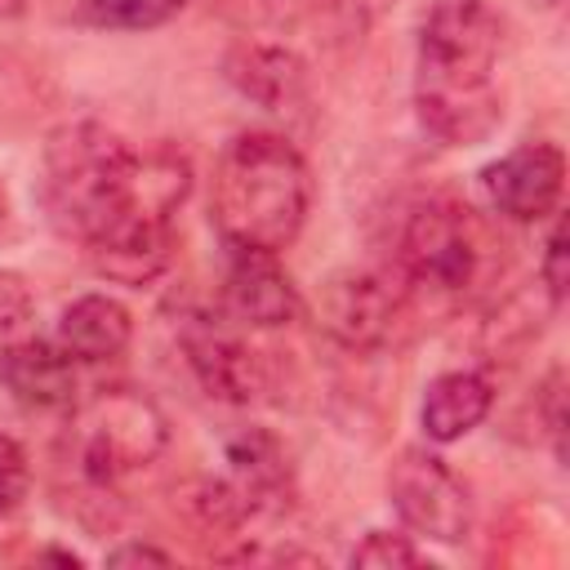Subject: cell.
Returning a JSON list of instances; mask_svg holds the SVG:
<instances>
[{
    "instance_id": "1",
    "label": "cell",
    "mask_w": 570,
    "mask_h": 570,
    "mask_svg": "<svg viewBox=\"0 0 570 570\" xmlns=\"http://www.w3.org/2000/svg\"><path fill=\"white\" fill-rule=\"evenodd\" d=\"M191 191V160L169 147H129L98 120L58 125L40 156V209L67 240L94 245L120 223H174Z\"/></svg>"
},
{
    "instance_id": "2",
    "label": "cell",
    "mask_w": 570,
    "mask_h": 570,
    "mask_svg": "<svg viewBox=\"0 0 570 570\" xmlns=\"http://www.w3.org/2000/svg\"><path fill=\"white\" fill-rule=\"evenodd\" d=\"M499 49L503 22L490 0H432L414 53V111L436 142L472 147L499 129Z\"/></svg>"
},
{
    "instance_id": "3",
    "label": "cell",
    "mask_w": 570,
    "mask_h": 570,
    "mask_svg": "<svg viewBox=\"0 0 570 570\" xmlns=\"http://www.w3.org/2000/svg\"><path fill=\"white\" fill-rule=\"evenodd\" d=\"M307 209L312 169L285 134L245 129L223 147L214 165L209 218L227 249L281 254L298 240Z\"/></svg>"
},
{
    "instance_id": "4",
    "label": "cell",
    "mask_w": 570,
    "mask_h": 570,
    "mask_svg": "<svg viewBox=\"0 0 570 570\" xmlns=\"http://www.w3.org/2000/svg\"><path fill=\"white\" fill-rule=\"evenodd\" d=\"M169 445V419L138 387H98L76 396L67 423V463L89 494H111L125 476L151 468Z\"/></svg>"
},
{
    "instance_id": "5",
    "label": "cell",
    "mask_w": 570,
    "mask_h": 570,
    "mask_svg": "<svg viewBox=\"0 0 570 570\" xmlns=\"http://www.w3.org/2000/svg\"><path fill=\"white\" fill-rule=\"evenodd\" d=\"M485 267V232L476 214L436 191L410 205L401 236H396V285L405 289V303H454L463 298Z\"/></svg>"
},
{
    "instance_id": "6",
    "label": "cell",
    "mask_w": 570,
    "mask_h": 570,
    "mask_svg": "<svg viewBox=\"0 0 570 570\" xmlns=\"http://www.w3.org/2000/svg\"><path fill=\"white\" fill-rule=\"evenodd\" d=\"M289 503V459L267 428H240L223 445V472L205 476L191 494L196 517L209 530H240L254 517Z\"/></svg>"
},
{
    "instance_id": "7",
    "label": "cell",
    "mask_w": 570,
    "mask_h": 570,
    "mask_svg": "<svg viewBox=\"0 0 570 570\" xmlns=\"http://www.w3.org/2000/svg\"><path fill=\"white\" fill-rule=\"evenodd\" d=\"M387 499L392 512L401 517V525L414 539H432V543H463L472 530V499L468 485L459 481V472L423 450V445H405L392 468H387Z\"/></svg>"
},
{
    "instance_id": "8",
    "label": "cell",
    "mask_w": 570,
    "mask_h": 570,
    "mask_svg": "<svg viewBox=\"0 0 570 570\" xmlns=\"http://www.w3.org/2000/svg\"><path fill=\"white\" fill-rule=\"evenodd\" d=\"M178 347L205 396L223 405H254L267 392L263 356L245 343V325H236L223 307H187L178 316Z\"/></svg>"
},
{
    "instance_id": "9",
    "label": "cell",
    "mask_w": 570,
    "mask_h": 570,
    "mask_svg": "<svg viewBox=\"0 0 570 570\" xmlns=\"http://www.w3.org/2000/svg\"><path fill=\"white\" fill-rule=\"evenodd\" d=\"M410 316L405 289L383 272H334L316 294V325L347 352H379Z\"/></svg>"
},
{
    "instance_id": "10",
    "label": "cell",
    "mask_w": 570,
    "mask_h": 570,
    "mask_svg": "<svg viewBox=\"0 0 570 570\" xmlns=\"http://www.w3.org/2000/svg\"><path fill=\"white\" fill-rule=\"evenodd\" d=\"M476 178H481L485 205L499 218H508V223H543L561 205L566 156H561L557 142L530 138V142H517L512 151H503L499 160H490Z\"/></svg>"
},
{
    "instance_id": "11",
    "label": "cell",
    "mask_w": 570,
    "mask_h": 570,
    "mask_svg": "<svg viewBox=\"0 0 570 570\" xmlns=\"http://www.w3.org/2000/svg\"><path fill=\"white\" fill-rule=\"evenodd\" d=\"M218 307L245 330H276V325H289L298 316V285L281 267V254L227 249Z\"/></svg>"
},
{
    "instance_id": "12",
    "label": "cell",
    "mask_w": 570,
    "mask_h": 570,
    "mask_svg": "<svg viewBox=\"0 0 570 570\" xmlns=\"http://www.w3.org/2000/svg\"><path fill=\"white\" fill-rule=\"evenodd\" d=\"M0 383L27 410H71L80 379L58 338H13L0 347Z\"/></svg>"
},
{
    "instance_id": "13",
    "label": "cell",
    "mask_w": 570,
    "mask_h": 570,
    "mask_svg": "<svg viewBox=\"0 0 570 570\" xmlns=\"http://www.w3.org/2000/svg\"><path fill=\"white\" fill-rule=\"evenodd\" d=\"M227 80L263 111L307 107V62L285 45H236L227 53Z\"/></svg>"
},
{
    "instance_id": "14",
    "label": "cell",
    "mask_w": 570,
    "mask_h": 570,
    "mask_svg": "<svg viewBox=\"0 0 570 570\" xmlns=\"http://www.w3.org/2000/svg\"><path fill=\"white\" fill-rule=\"evenodd\" d=\"M98 276L116 285H151L174 263V223H120L85 245Z\"/></svg>"
},
{
    "instance_id": "15",
    "label": "cell",
    "mask_w": 570,
    "mask_h": 570,
    "mask_svg": "<svg viewBox=\"0 0 570 570\" xmlns=\"http://www.w3.org/2000/svg\"><path fill=\"white\" fill-rule=\"evenodd\" d=\"M490 405H494L490 374H481V370H445L423 387L419 423H423L428 441L450 445V441H463L472 428H481Z\"/></svg>"
},
{
    "instance_id": "16",
    "label": "cell",
    "mask_w": 570,
    "mask_h": 570,
    "mask_svg": "<svg viewBox=\"0 0 570 570\" xmlns=\"http://www.w3.org/2000/svg\"><path fill=\"white\" fill-rule=\"evenodd\" d=\"M76 361L85 365H102V361H116L129 338H134V316L120 298L111 294H80L62 307L58 316V334H53Z\"/></svg>"
},
{
    "instance_id": "17",
    "label": "cell",
    "mask_w": 570,
    "mask_h": 570,
    "mask_svg": "<svg viewBox=\"0 0 570 570\" xmlns=\"http://www.w3.org/2000/svg\"><path fill=\"white\" fill-rule=\"evenodd\" d=\"M191 0H80V22L102 31H156Z\"/></svg>"
},
{
    "instance_id": "18",
    "label": "cell",
    "mask_w": 570,
    "mask_h": 570,
    "mask_svg": "<svg viewBox=\"0 0 570 570\" xmlns=\"http://www.w3.org/2000/svg\"><path fill=\"white\" fill-rule=\"evenodd\" d=\"M352 566H432L428 552L414 543V534H392V530H370L352 548Z\"/></svg>"
},
{
    "instance_id": "19",
    "label": "cell",
    "mask_w": 570,
    "mask_h": 570,
    "mask_svg": "<svg viewBox=\"0 0 570 570\" xmlns=\"http://www.w3.org/2000/svg\"><path fill=\"white\" fill-rule=\"evenodd\" d=\"M27 490H31V463H27V450H22L9 432H0V517L18 512L22 499H27Z\"/></svg>"
},
{
    "instance_id": "20",
    "label": "cell",
    "mask_w": 570,
    "mask_h": 570,
    "mask_svg": "<svg viewBox=\"0 0 570 570\" xmlns=\"http://www.w3.org/2000/svg\"><path fill=\"white\" fill-rule=\"evenodd\" d=\"M31 312H36V298H31L27 276H18V272H0V347L13 343V338H22Z\"/></svg>"
},
{
    "instance_id": "21",
    "label": "cell",
    "mask_w": 570,
    "mask_h": 570,
    "mask_svg": "<svg viewBox=\"0 0 570 570\" xmlns=\"http://www.w3.org/2000/svg\"><path fill=\"white\" fill-rule=\"evenodd\" d=\"M539 419H543V432L552 441V454L566 459V374L552 370L539 387Z\"/></svg>"
},
{
    "instance_id": "22",
    "label": "cell",
    "mask_w": 570,
    "mask_h": 570,
    "mask_svg": "<svg viewBox=\"0 0 570 570\" xmlns=\"http://www.w3.org/2000/svg\"><path fill=\"white\" fill-rule=\"evenodd\" d=\"M312 4H316V13H321L330 27H338L343 36H352V31H365V27L383 13L387 0H312Z\"/></svg>"
},
{
    "instance_id": "23",
    "label": "cell",
    "mask_w": 570,
    "mask_h": 570,
    "mask_svg": "<svg viewBox=\"0 0 570 570\" xmlns=\"http://www.w3.org/2000/svg\"><path fill=\"white\" fill-rule=\"evenodd\" d=\"M543 285H548V303L561 307L566 298V223L552 214V227H548V240H543V267H539Z\"/></svg>"
},
{
    "instance_id": "24",
    "label": "cell",
    "mask_w": 570,
    "mask_h": 570,
    "mask_svg": "<svg viewBox=\"0 0 570 570\" xmlns=\"http://www.w3.org/2000/svg\"><path fill=\"white\" fill-rule=\"evenodd\" d=\"M107 566H169V552L156 543H142V539H129L107 552Z\"/></svg>"
},
{
    "instance_id": "25",
    "label": "cell",
    "mask_w": 570,
    "mask_h": 570,
    "mask_svg": "<svg viewBox=\"0 0 570 570\" xmlns=\"http://www.w3.org/2000/svg\"><path fill=\"white\" fill-rule=\"evenodd\" d=\"M22 9H27V0H0V18H13Z\"/></svg>"
},
{
    "instance_id": "26",
    "label": "cell",
    "mask_w": 570,
    "mask_h": 570,
    "mask_svg": "<svg viewBox=\"0 0 570 570\" xmlns=\"http://www.w3.org/2000/svg\"><path fill=\"white\" fill-rule=\"evenodd\" d=\"M9 227V196H4V187H0V232Z\"/></svg>"
}]
</instances>
